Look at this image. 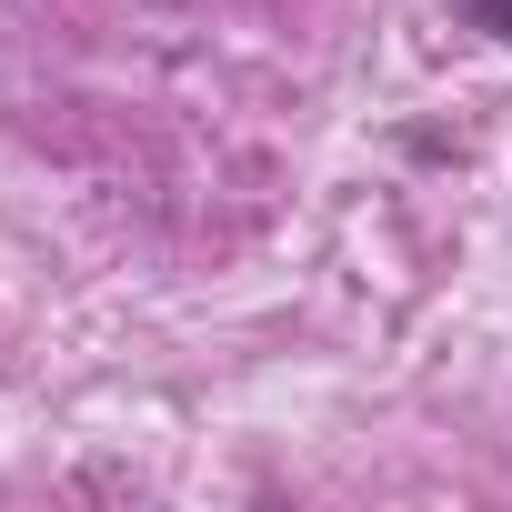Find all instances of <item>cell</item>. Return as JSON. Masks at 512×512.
<instances>
[{"mask_svg":"<svg viewBox=\"0 0 512 512\" xmlns=\"http://www.w3.org/2000/svg\"><path fill=\"white\" fill-rule=\"evenodd\" d=\"M472 31H492V41H512V0H472Z\"/></svg>","mask_w":512,"mask_h":512,"instance_id":"obj_1","label":"cell"}]
</instances>
